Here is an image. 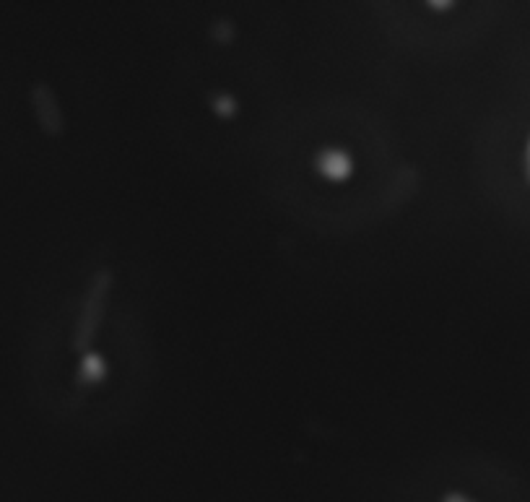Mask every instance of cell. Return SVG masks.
Masks as SVG:
<instances>
[{
  "label": "cell",
  "mask_w": 530,
  "mask_h": 502,
  "mask_svg": "<svg viewBox=\"0 0 530 502\" xmlns=\"http://www.w3.org/2000/svg\"><path fill=\"white\" fill-rule=\"evenodd\" d=\"M110 289H112V271L110 268H99L97 274L91 276L89 287H86L84 302H81V310H78L76 318V328H73L71 346L76 352L81 354L91 352L94 336H97L104 313H107Z\"/></svg>",
  "instance_id": "cell-1"
},
{
  "label": "cell",
  "mask_w": 530,
  "mask_h": 502,
  "mask_svg": "<svg viewBox=\"0 0 530 502\" xmlns=\"http://www.w3.org/2000/svg\"><path fill=\"white\" fill-rule=\"evenodd\" d=\"M32 107L39 128H42L47 136H60V133H63V110H60V102L58 97H55V92L50 89V84L37 81V84L32 86Z\"/></svg>",
  "instance_id": "cell-2"
},
{
  "label": "cell",
  "mask_w": 530,
  "mask_h": 502,
  "mask_svg": "<svg viewBox=\"0 0 530 502\" xmlns=\"http://www.w3.org/2000/svg\"><path fill=\"white\" fill-rule=\"evenodd\" d=\"M315 170L330 183H343L354 172V159L343 149H323L315 159Z\"/></svg>",
  "instance_id": "cell-3"
},
{
  "label": "cell",
  "mask_w": 530,
  "mask_h": 502,
  "mask_svg": "<svg viewBox=\"0 0 530 502\" xmlns=\"http://www.w3.org/2000/svg\"><path fill=\"white\" fill-rule=\"evenodd\" d=\"M76 378L78 383L84 385L102 383V380L107 378V359H104L99 352H86L84 357H81V362H78Z\"/></svg>",
  "instance_id": "cell-4"
},
{
  "label": "cell",
  "mask_w": 530,
  "mask_h": 502,
  "mask_svg": "<svg viewBox=\"0 0 530 502\" xmlns=\"http://www.w3.org/2000/svg\"><path fill=\"white\" fill-rule=\"evenodd\" d=\"M211 110L219 115V118H234L237 115V99L232 94H216L211 99Z\"/></svg>",
  "instance_id": "cell-5"
},
{
  "label": "cell",
  "mask_w": 530,
  "mask_h": 502,
  "mask_svg": "<svg viewBox=\"0 0 530 502\" xmlns=\"http://www.w3.org/2000/svg\"><path fill=\"white\" fill-rule=\"evenodd\" d=\"M440 502H476V500H471V497L463 495V492H445Z\"/></svg>",
  "instance_id": "cell-6"
},
{
  "label": "cell",
  "mask_w": 530,
  "mask_h": 502,
  "mask_svg": "<svg viewBox=\"0 0 530 502\" xmlns=\"http://www.w3.org/2000/svg\"><path fill=\"white\" fill-rule=\"evenodd\" d=\"M429 6H432L434 11H447V8L453 6V3H429Z\"/></svg>",
  "instance_id": "cell-7"
},
{
  "label": "cell",
  "mask_w": 530,
  "mask_h": 502,
  "mask_svg": "<svg viewBox=\"0 0 530 502\" xmlns=\"http://www.w3.org/2000/svg\"><path fill=\"white\" fill-rule=\"evenodd\" d=\"M525 164H530V141H528V149H525Z\"/></svg>",
  "instance_id": "cell-8"
},
{
  "label": "cell",
  "mask_w": 530,
  "mask_h": 502,
  "mask_svg": "<svg viewBox=\"0 0 530 502\" xmlns=\"http://www.w3.org/2000/svg\"><path fill=\"white\" fill-rule=\"evenodd\" d=\"M525 175H528V180H530V164H525Z\"/></svg>",
  "instance_id": "cell-9"
}]
</instances>
